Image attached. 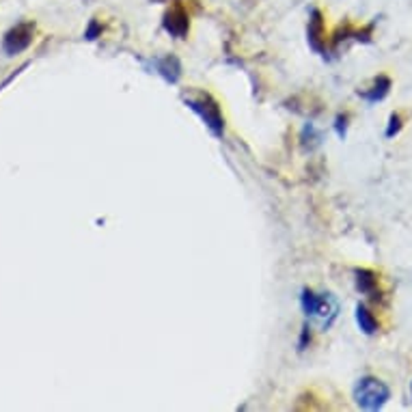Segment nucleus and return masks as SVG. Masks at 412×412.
<instances>
[{"instance_id":"nucleus-1","label":"nucleus","mask_w":412,"mask_h":412,"mask_svg":"<svg viewBox=\"0 0 412 412\" xmlns=\"http://www.w3.org/2000/svg\"><path fill=\"white\" fill-rule=\"evenodd\" d=\"M300 304L302 311L316 320L322 330H328L339 316V302L333 294H316L313 289H302Z\"/></svg>"},{"instance_id":"nucleus-2","label":"nucleus","mask_w":412,"mask_h":412,"mask_svg":"<svg viewBox=\"0 0 412 412\" xmlns=\"http://www.w3.org/2000/svg\"><path fill=\"white\" fill-rule=\"evenodd\" d=\"M391 397V389L378 380V378H372V376H365L360 378L356 389H354V399L358 403V408L363 410H380Z\"/></svg>"},{"instance_id":"nucleus-3","label":"nucleus","mask_w":412,"mask_h":412,"mask_svg":"<svg viewBox=\"0 0 412 412\" xmlns=\"http://www.w3.org/2000/svg\"><path fill=\"white\" fill-rule=\"evenodd\" d=\"M186 106L190 111H194L203 119V123L210 128V132L214 136H218V138L223 136V132H225V117H223L218 104H216V101L210 95L186 97Z\"/></svg>"},{"instance_id":"nucleus-4","label":"nucleus","mask_w":412,"mask_h":412,"mask_svg":"<svg viewBox=\"0 0 412 412\" xmlns=\"http://www.w3.org/2000/svg\"><path fill=\"white\" fill-rule=\"evenodd\" d=\"M35 30H37L35 22H20L13 28H9L3 37V52L7 57H16L28 50L35 39Z\"/></svg>"},{"instance_id":"nucleus-5","label":"nucleus","mask_w":412,"mask_h":412,"mask_svg":"<svg viewBox=\"0 0 412 412\" xmlns=\"http://www.w3.org/2000/svg\"><path fill=\"white\" fill-rule=\"evenodd\" d=\"M162 26H165V30H167L171 37L184 39V37L188 35V30H190V18H188L186 9H184L179 3H175V5L165 13Z\"/></svg>"},{"instance_id":"nucleus-6","label":"nucleus","mask_w":412,"mask_h":412,"mask_svg":"<svg viewBox=\"0 0 412 412\" xmlns=\"http://www.w3.org/2000/svg\"><path fill=\"white\" fill-rule=\"evenodd\" d=\"M306 41L318 55L326 52V26H324V16L318 9L311 11V20H308V26H306Z\"/></svg>"},{"instance_id":"nucleus-7","label":"nucleus","mask_w":412,"mask_h":412,"mask_svg":"<svg viewBox=\"0 0 412 412\" xmlns=\"http://www.w3.org/2000/svg\"><path fill=\"white\" fill-rule=\"evenodd\" d=\"M354 279H356V289L360 291V294H365V296H369V298H378L376 294H378V277H376V272H372V270H367V268H356L354 270Z\"/></svg>"},{"instance_id":"nucleus-8","label":"nucleus","mask_w":412,"mask_h":412,"mask_svg":"<svg viewBox=\"0 0 412 412\" xmlns=\"http://www.w3.org/2000/svg\"><path fill=\"white\" fill-rule=\"evenodd\" d=\"M389 91H391V80H389L386 76H378V78L372 82V87H369L367 91H363V93L358 91V95L363 97V99H367L369 104H374V101L384 99V97L389 95Z\"/></svg>"},{"instance_id":"nucleus-9","label":"nucleus","mask_w":412,"mask_h":412,"mask_svg":"<svg viewBox=\"0 0 412 412\" xmlns=\"http://www.w3.org/2000/svg\"><path fill=\"white\" fill-rule=\"evenodd\" d=\"M356 324H358V328L363 330L365 335L378 333V326H380L378 320H376V316L369 311L365 304H356Z\"/></svg>"},{"instance_id":"nucleus-10","label":"nucleus","mask_w":412,"mask_h":412,"mask_svg":"<svg viewBox=\"0 0 412 412\" xmlns=\"http://www.w3.org/2000/svg\"><path fill=\"white\" fill-rule=\"evenodd\" d=\"M158 67V74L167 80V82H177L179 76H182V63L177 61V57H165L156 63Z\"/></svg>"},{"instance_id":"nucleus-11","label":"nucleus","mask_w":412,"mask_h":412,"mask_svg":"<svg viewBox=\"0 0 412 412\" xmlns=\"http://www.w3.org/2000/svg\"><path fill=\"white\" fill-rule=\"evenodd\" d=\"M300 138H302V145L304 147H308V149H313L316 145H320V134H318V130L313 128V126H306L304 130H302V134H300Z\"/></svg>"},{"instance_id":"nucleus-12","label":"nucleus","mask_w":412,"mask_h":412,"mask_svg":"<svg viewBox=\"0 0 412 412\" xmlns=\"http://www.w3.org/2000/svg\"><path fill=\"white\" fill-rule=\"evenodd\" d=\"M399 130H401V117H399L397 113H393V115L389 117L386 138H393V136H397V134H399Z\"/></svg>"},{"instance_id":"nucleus-13","label":"nucleus","mask_w":412,"mask_h":412,"mask_svg":"<svg viewBox=\"0 0 412 412\" xmlns=\"http://www.w3.org/2000/svg\"><path fill=\"white\" fill-rule=\"evenodd\" d=\"M101 24L97 22V20H91V24H89V28L84 30V39H89V41H93V39H97V37H101Z\"/></svg>"},{"instance_id":"nucleus-14","label":"nucleus","mask_w":412,"mask_h":412,"mask_svg":"<svg viewBox=\"0 0 412 412\" xmlns=\"http://www.w3.org/2000/svg\"><path fill=\"white\" fill-rule=\"evenodd\" d=\"M372 30H374V24H369V26H365V28H360V30H354V39L356 41H372Z\"/></svg>"},{"instance_id":"nucleus-15","label":"nucleus","mask_w":412,"mask_h":412,"mask_svg":"<svg viewBox=\"0 0 412 412\" xmlns=\"http://www.w3.org/2000/svg\"><path fill=\"white\" fill-rule=\"evenodd\" d=\"M335 130L339 134V138H345V130H347V115H339L335 119Z\"/></svg>"},{"instance_id":"nucleus-16","label":"nucleus","mask_w":412,"mask_h":412,"mask_svg":"<svg viewBox=\"0 0 412 412\" xmlns=\"http://www.w3.org/2000/svg\"><path fill=\"white\" fill-rule=\"evenodd\" d=\"M306 343H311V333H308V328L304 326V328H302V335H300V343H298V347H300V350H304V347H306Z\"/></svg>"}]
</instances>
